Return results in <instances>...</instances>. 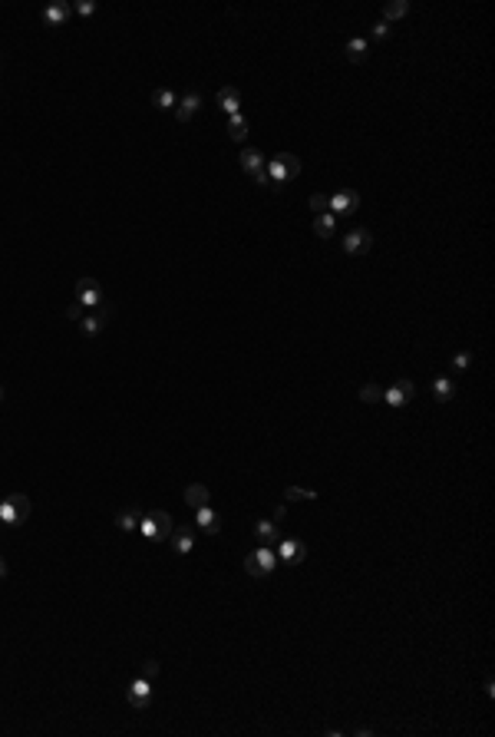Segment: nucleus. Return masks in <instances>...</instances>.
<instances>
[{
	"instance_id": "7",
	"label": "nucleus",
	"mask_w": 495,
	"mask_h": 737,
	"mask_svg": "<svg viewBox=\"0 0 495 737\" xmlns=\"http://www.w3.org/2000/svg\"><path fill=\"white\" fill-rule=\"evenodd\" d=\"M76 301L86 304V308H96V304H103V301H106L103 285H99L96 278H79V281H76Z\"/></svg>"
},
{
	"instance_id": "35",
	"label": "nucleus",
	"mask_w": 495,
	"mask_h": 737,
	"mask_svg": "<svg viewBox=\"0 0 495 737\" xmlns=\"http://www.w3.org/2000/svg\"><path fill=\"white\" fill-rule=\"evenodd\" d=\"M3 575H7V562L0 559V579H3Z\"/></svg>"
},
{
	"instance_id": "6",
	"label": "nucleus",
	"mask_w": 495,
	"mask_h": 737,
	"mask_svg": "<svg viewBox=\"0 0 495 737\" xmlns=\"http://www.w3.org/2000/svg\"><path fill=\"white\" fill-rule=\"evenodd\" d=\"M360 209V192L357 189H340L330 196V215H353Z\"/></svg>"
},
{
	"instance_id": "32",
	"label": "nucleus",
	"mask_w": 495,
	"mask_h": 737,
	"mask_svg": "<svg viewBox=\"0 0 495 737\" xmlns=\"http://www.w3.org/2000/svg\"><path fill=\"white\" fill-rule=\"evenodd\" d=\"M370 33H373V40H387V37H390V24H387V20H376Z\"/></svg>"
},
{
	"instance_id": "20",
	"label": "nucleus",
	"mask_w": 495,
	"mask_h": 737,
	"mask_svg": "<svg viewBox=\"0 0 495 737\" xmlns=\"http://www.w3.org/2000/svg\"><path fill=\"white\" fill-rule=\"evenodd\" d=\"M314 232H317V239H333V232H337V215L320 212L314 218Z\"/></svg>"
},
{
	"instance_id": "4",
	"label": "nucleus",
	"mask_w": 495,
	"mask_h": 737,
	"mask_svg": "<svg viewBox=\"0 0 495 737\" xmlns=\"http://www.w3.org/2000/svg\"><path fill=\"white\" fill-rule=\"evenodd\" d=\"M274 566H278V552H274L271 545H258L255 552L244 559V572H248V575H255V579H264V575H271V572H274Z\"/></svg>"
},
{
	"instance_id": "11",
	"label": "nucleus",
	"mask_w": 495,
	"mask_h": 737,
	"mask_svg": "<svg viewBox=\"0 0 495 737\" xmlns=\"http://www.w3.org/2000/svg\"><path fill=\"white\" fill-rule=\"evenodd\" d=\"M413 397H416V384H413V380H406V377H403V380H396L390 391H383V400H387L390 407H406Z\"/></svg>"
},
{
	"instance_id": "24",
	"label": "nucleus",
	"mask_w": 495,
	"mask_h": 737,
	"mask_svg": "<svg viewBox=\"0 0 495 737\" xmlns=\"http://www.w3.org/2000/svg\"><path fill=\"white\" fill-rule=\"evenodd\" d=\"M406 14H409V0H390V3L383 7V20H387V24H393V20H403Z\"/></svg>"
},
{
	"instance_id": "8",
	"label": "nucleus",
	"mask_w": 495,
	"mask_h": 737,
	"mask_svg": "<svg viewBox=\"0 0 495 737\" xmlns=\"http://www.w3.org/2000/svg\"><path fill=\"white\" fill-rule=\"evenodd\" d=\"M126 701H129L135 711H149V705H152V681H146V678H133V684H129V691H126Z\"/></svg>"
},
{
	"instance_id": "3",
	"label": "nucleus",
	"mask_w": 495,
	"mask_h": 737,
	"mask_svg": "<svg viewBox=\"0 0 495 737\" xmlns=\"http://www.w3.org/2000/svg\"><path fill=\"white\" fill-rule=\"evenodd\" d=\"M30 516V496L27 493H10L0 499V526H20Z\"/></svg>"
},
{
	"instance_id": "9",
	"label": "nucleus",
	"mask_w": 495,
	"mask_h": 737,
	"mask_svg": "<svg viewBox=\"0 0 495 737\" xmlns=\"http://www.w3.org/2000/svg\"><path fill=\"white\" fill-rule=\"evenodd\" d=\"M370 248H373V232H370V228H353L350 235H344L347 255H367Z\"/></svg>"
},
{
	"instance_id": "22",
	"label": "nucleus",
	"mask_w": 495,
	"mask_h": 737,
	"mask_svg": "<svg viewBox=\"0 0 495 737\" xmlns=\"http://www.w3.org/2000/svg\"><path fill=\"white\" fill-rule=\"evenodd\" d=\"M228 139H231V142H244V139H248V120H244V116H228Z\"/></svg>"
},
{
	"instance_id": "23",
	"label": "nucleus",
	"mask_w": 495,
	"mask_h": 737,
	"mask_svg": "<svg viewBox=\"0 0 495 737\" xmlns=\"http://www.w3.org/2000/svg\"><path fill=\"white\" fill-rule=\"evenodd\" d=\"M452 393H456V384H452L449 377H436L433 380V397L439 400V404H449Z\"/></svg>"
},
{
	"instance_id": "36",
	"label": "nucleus",
	"mask_w": 495,
	"mask_h": 737,
	"mask_svg": "<svg viewBox=\"0 0 495 737\" xmlns=\"http://www.w3.org/2000/svg\"><path fill=\"white\" fill-rule=\"evenodd\" d=\"M0 400H3V387H0Z\"/></svg>"
},
{
	"instance_id": "30",
	"label": "nucleus",
	"mask_w": 495,
	"mask_h": 737,
	"mask_svg": "<svg viewBox=\"0 0 495 737\" xmlns=\"http://www.w3.org/2000/svg\"><path fill=\"white\" fill-rule=\"evenodd\" d=\"M311 209L320 215V212H330V196H324V192H314L311 196Z\"/></svg>"
},
{
	"instance_id": "15",
	"label": "nucleus",
	"mask_w": 495,
	"mask_h": 737,
	"mask_svg": "<svg viewBox=\"0 0 495 737\" xmlns=\"http://www.w3.org/2000/svg\"><path fill=\"white\" fill-rule=\"evenodd\" d=\"M73 17V3H63V0H53L50 7H43V20L50 27H63L66 20Z\"/></svg>"
},
{
	"instance_id": "19",
	"label": "nucleus",
	"mask_w": 495,
	"mask_h": 737,
	"mask_svg": "<svg viewBox=\"0 0 495 737\" xmlns=\"http://www.w3.org/2000/svg\"><path fill=\"white\" fill-rule=\"evenodd\" d=\"M238 162H241V169H244L248 176H255V172H261V169L268 166V162H264V156H261L258 149H244L238 156Z\"/></svg>"
},
{
	"instance_id": "1",
	"label": "nucleus",
	"mask_w": 495,
	"mask_h": 737,
	"mask_svg": "<svg viewBox=\"0 0 495 737\" xmlns=\"http://www.w3.org/2000/svg\"><path fill=\"white\" fill-rule=\"evenodd\" d=\"M268 176H271V189L278 192L287 179H298L300 176V159L294 152H278L268 162Z\"/></svg>"
},
{
	"instance_id": "16",
	"label": "nucleus",
	"mask_w": 495,
	"mask_h": 737,
	"mask_svg": "<svg viewBox=\"0 0 495 737\" xmlns=\"http://www.w3.org/2000/svg\"><path fill=\"white\" fill-rule=\"evenodd\" d=\"M215 103L222 106L228 116H238V113H241V93H238V86H222V90H218V96H215Z\"/></svg>"
},
{
	"instance_id": "25",
	"label": "nucleus",
	"mask_w": 495,
	"mask_h": 737,
	"mask_svg": "<svg viewBox=\"0 0 495 737\" xmlns=\"http://www.w3.org/2000/svg\"><path fill=\"white\" fill-rule=\"evenodd\" d=\"M152 106H155V109H175V106H179V96L172 90H152Z\"/></svg>"
},
{
	"instance_id": "27",
	"label": "nucleus",
	"mask_w": 495,
	"mask_h": 737,
	"mask_svg": "<svg viewBox=\"0 0 495 737\" xmlns=\"http://www.w3.org/2000/svg\"><path fill=\"white\" fill-rule=\"evenodd\" d=\"M360 400H363V404H380V400H383V387H376V384H363V387H360Z\"/></svg>"
},
{
	"instance_id": "17",
	"label": "nucleus",
	"mask_w": 495,
	"mask_h": 737,
	"mask_svg": "<svg viewBox=\"0 0 495 737\" xmlns=\"http://www.w3.org/2000/svg\"><path fill=\"white\" fill-rule=\"evenodd\" d=\"M182 496H185V506H192V510L208 506V503H211V493H208V486H205V483H188Z\"/></svg>"
},
{
	"instance_id": "10",
	"label": "nucleus",
	"mask_w": 495,
	"mask_h": 737,
	"mask_svg": "<svg viewBox=\"0 0 495 737\" xmlns=\"http://www.w3.org/2000/svg\"><path fill=\"white\" fill-rule=\"evenodd\" d=\"M168 545H172V552L175 556H188L192 549H195V529L192 526H175L172 529V536H168Z\"/></svg>"
},
{
	"instance_id": "21",
	"label": "nucleus",
	"mask_w": 495,
	"mask_h": 737,
	"mask_svg": "<svg viewBox=\"0 0 495 737\" xmlns=\"http://www.w3.org/2000/svg\"><path fill=\"white\" fill-rule=\"evenodd\" d=\"M255 539L261 542V545H271V542L281 539V532H278V526H274L271 519H261V523H255Z\"/></svg>"
},
{
	"instance_id": "18",
	"label": "nucleus",
	"mask_w": 495,
	"mask_h": 737,
	"mask_svg": "<svg viewBox=\"0 0 495 737\" xmlns=\"http://www.w3.org/2000/svg\"><path fill=\"white\" fill-rule=\"evenodd\" d=\"M344 53H347V60H350V63H367V60H370V40H367V37H353V40H347Z\"/></svg>"
},
{
	"instance_id": "28",
	"label": "nucleus",
	"mask_w": 495,
	"mask_h": 737,
	"mask_svg": "<svg viewBox=\"0 0 495 737\" xmlns=\"http://www.w3.org/2000/svg\"><path fill=\"white\" fill-rule=\"evenodd\" d=\"M284 499H287V503H294V499H317V493H314V489H300V486H287Z\"/></svg>"
},
{
	"instance_id": "12",
	"label": "nucleus",
	"mask_w": 495,
	"mask_h": 737,
	"mask_svg": "<svg viewBox=\"0 0 495 737\" xmlns=\"http://www.w3.org/2000/svg\"><path fill=\"white\" fill-rule=\"evenodd\" d=\"M278 559L287 562V566H300V562L307 559V545H304L300 539H294V536H291V539H281V545H278Z\"/></svg>"
},
{
	"instance_id": "2",
	"label": "nucleus",
	"mask_w": 495,
	"mask_h": 737,
	"mask_svg": "<svg viewBox=\"0 0 495 737\" xmlns=\"http://www.w3.org/2000/svg\"><path fill=\"white\" fill-rule=\"evenodd\" d=\"M172 529H175L172 526V516L165 510H149L146 516H139V532L152 542H165L172 536Z\"/></svg>"
},
{
	"instance_id": "5",
	"label": "nucleus",
	"mask_w": 495,
	"mask_h": 737,
	"mask_svg": "<svg viewBox=\"0 0 495 737\" xmlns=\"http://www.w3.org/2000/svg\"><path fill=\"white\" fill-rule=\"evenodd\" d=\"M109 321H113V304L103 301V304H96V308H86V315L79 317V331L86 334V337H96Z\"/></svg>"
},
{
	"instance_id": "26",
	"label": "nucleus",
	"mask_w": 495,
	"mask_h": 737,
	"mask_svg": "<svg viewBox=\"0 0 495 737\" xmlns=\"http://www.w3.org/2000/svg\"><path fill=\"white\" fill-rule=\"evenodd\" d=\"M116 526H119L122 532H135V529H139V516H135L133 510H119L116 512Z\"/></svg>"
},
{
	"instance_id": "29",
	"label": "nucleus",
	"mask_w": 495,
	"mask_h": 737,
	"mask_svg": "<svg viewBox=\"0 0 495 737\" xmlns=\"http://www.w3.org/2000/svg\"><path fill=\"white\" fill-rule=\"evenodd\" d=\"M139 678L155 681V678H159V662H155V658H146V662H142V668H139Z\"/></svg>"
},
{
	"instance_id": "33",
	"label": "nucleus",
	"mask_w": 495,
	"mask_h": 737,
	"mask_svg": "<svg viewBox=\"0 0 495 737\" xmlns=\"http://www.w3.org/2000/svg\"><path fill=\"white\" fill-rule=\"evenodd\" d=\"M83 315H86V304L73 301L70 308H66V317H70V321H76V324H79V317H83Z\"/></svg>"
},
{
	"instance_id": "34",
	"label": "nucleus",
	"mask_w": 495,
	"mask_h": 737,
	"mask_svg": "<svg viewBox=\"0 0 495 737\" xmlns=\"http://www.w3.org/2000/svg\"><path fill=\"white\" fill-rule=\"evenodd\" d=\"M73 14L93 17V14H96V3H93V0H83V3H76V7H73Z\"/></svg>"
},
{
	"instance_id": "14",
	"label": "nucleus",
	"mask_w": 495,
	"mask_h": 737,
	"mask_svg": "<svg viewBox=\"0 0 495 737\" xmlns=\"http://www.w3.org/2000/svg\"><path fill=\"white\" fill-rule=\"evenodd\" d=\"M195 529L215 536V532H222V516L211 510V506H198V510H195Z\"/></svg>"
},
{
	"instance_id": "31",
	"label": "nucleus",
	"mask_w": 495,
	"mask_h": 737,
	"mask_svg": "<svg viewBox=\"0 0 495 737\" xmlns=\"http://www.w3.org/2000/svg\"><path fill=\"white\" fill-rule=\"evenodd\" d=\"M469 367H472V354H469V351H459L456 361H452V371H469Z\"/></svg>"
},
{
	"instance_id": "13",
	"label": "nucleus",
	"mask_w": 495,
	"mask_h": 737,
	"mask_svg": "<svg viewBox=\"0 0 495 737\" xmlns=\"http://www.w3.org/2000/svg\"><path fill=\"white\" fill-rule=\"evenodd\" d=\"M202 103H205V100H202V93H195V90L185 93V96H179V106H175V120H179V122H188L198 113V109H202Z\"/></svg>"
}]
</instances>
